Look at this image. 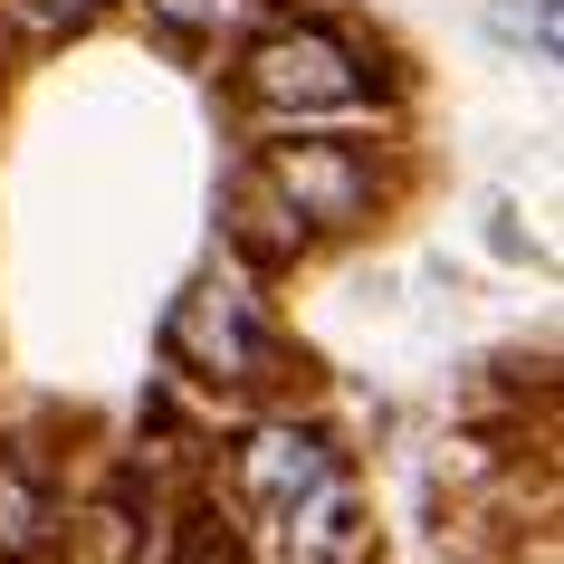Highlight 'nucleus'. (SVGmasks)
I'll list each match as a JSON object with an SVG mask.
<instances>
[{
  "label": "nucleus",
  "instance_id": "1",
  "mask_svg": "<svg viewBox=\"0 0 564 564\" xmlns=\"http://www.w3.org/2000/svg\"><path fill=\"white\" fill-rule=\"evenodd\" d=\"M163 355H173V373H192V383H210V392H259V383H278V364H288L239 268H202L173 297Z\"/></svg>",
  "mask_w": 564,
  "mask_h": 564
},
{
  "label": "nucleus",
  "instance_id": "2",
  "mask_svg": "<svg viewBox=\"0 0 564 564\" xmlns=\"http://www.w3.org/2000/svg\"><path fill=\"white\" fill-rule=\"evenodd\" d=\"M239 87H249V106H268V116H288V124L355 116L364 106V58L335 30H316V20H278V30L249 39Z\"/></svg>",
  "mask_w": 564,
  "mask_h": 564
},
{
  "label": "nucleus",
  "instance_id": "3",
  "mask_svg": "<svg viewBox=\"0 0 564 564\" xmlns=\"http://www.w3.org/2000/svg\"><path fill=\"white\" fill-rule=\"evenodd\" d=\"M259 182L278 192V210L297 220V230H355L364 210H373V163L355 144H335V134H288V144H268Z\"/></svg>",
  "mask_w": 564,
  "mask_h": 564
},
{
  "label": "nucleus",
  "instance_id": "4",
  "mask_svg": "<svg viewBox=\"0 0 564 564\" xmlns=\"http://www.w3.org/2000/svg\"><path fill=\"white\" fill-rule=\"evenodd\" d=\"M316 488H335L326 431H306V421H259V431H249V449H239V498H249V517L288 527Z\"/></svg>",
  "mask_w": 564,
  "mask_h": 564
},
{
  "label": "nucleus",
  "instance_id": "5",
  "mask_svg": "<svg viewBox=\"0 0 564 564\" xmlns=\"http://www.w3.org/2000/svg\"><path fill=\"white\" fill-rule=\"evenodd\" d=\"M278 545H288V564H355L364 555V517H355V498H345V478L316 488V498L278 527Z\"/></svg>",
  "mask_w": 564,
  "mask_h": 564
},
{
  "label": "nucleus",
  "instance_id": "6",
  "mask_svg": "<svg viewBox=\"0 0 564 564\" xmlns=\"http://www.w3.org/2000/svg\"><path fill=\"white\" fill-rule=\"evenodd\" d=\"M48 527H58V507H48V488H39L30 459H10L0 449V564H20L48 545Z\"/></svg>",
  "mask_w": 564,
  "mask_h": 564
},
{
  "label": "nucleus",
  "instance_id": "7",
  "mask_svg": "<svg viewBox=\"0 0 564 564\" xmlns=\"http://www.w3.org/2000/svg\"><path fill=\"white\" fill-rule=\"evenodd\" d=\"M163 564H249V535H239L230 507H182L173 535H163Z\"/></svg>",
  "mask_w": 564,
  "mask_h": 564
},
{
  "label": "nucleus",
  "instance_id": "8",
  "mask_svg": "<svg viewBox=\"0 0 564 564\" xmlns=\"http://www.w3.org/2000/svg\"><path fill=\"white\" fill-rule=\"evenodd\" d=\"M488 39L498 48H527L535 67H555L564 58V10L555 0H488Z\"/></svg>",
  "mask_w": 564,
  "mask_h": 564
},
{
  "label": "nucleus",
  "instance_id": "9",
  "mask_svg": "<svg viewBox=\"0 0 564 564\" xmlns=\"http://www.w3.org/2000/svg\"><path fill=\"white\" fill-rule=\"evenodd\" d=\"M239 239H249V249H268V259H297V249H306V230L278 210V192H268L259 173L239 182Z\"/></svg>",
  "mask_w": 564,
  "mask_h": 564
},
{
  "label": "nucleus",
  "instance_id": "10",
  "mask_svg": "<svg viewBox=\"0 0 564 564\" xmlns=\"http://www.w3.org/2000/svg\"><path fill=\"white\" fill-rule=\"evenodd\" d=\"M0 10H10V20H20L30 39H58V30H87L106 0H0Z\"/></svg>",
  "mask_w": 564,
  "mask_h": 564
},
{
  "label": "nucleus",
  "instance_id": "11",
  "mask_svg": "<svg viewBox=\"0 0 564 564\" xmlns=\"http://www.w3.org/2000/svg\"><path fill=\"white\" fill-rule=\"evenodd\" d=\"M239 10H249V0H153V20H163V30H192V39H202V30H230Z\"/></svg>",
  "mask_w": 564,
  "mask_h": 564
}]
</instances>
